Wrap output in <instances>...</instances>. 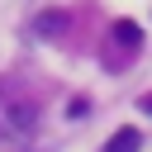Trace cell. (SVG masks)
Returning a JSON list of instances; mask_svg holds the SVG:
<instances>
[{
    "label": "cell",
    "instance_id": "obj_4",
    "mask_svg": "<svg viewBox=\"0 0 152 152\" xmlns=\"http://www.w3.org/2000/svg\"><path fill=\"white\" fill-rule=\"evenodd\" d=\"M142 114H152V95H142Z\"/></svg>",
    "mask_w": 152,
    "mask_h": 152
},
{
    "label": "cell",
    "instance_id": "obj_1",
    "mask_svg": "<svg viewBox=\"0 0 152 152\" xmlns=\"http://www.w3.org/2000/svg\"><path fill=\"white\" fill-rule=\"evenodd\" d=\"M109 38H114V48H124V52H138V48H142V28H138L133 19H114Z\"/></svg>",
    "mask_w": 152,
    "mask_h": 152
},
{
    "label": "cell",
    "instance_id": "obj_2",
    "mask_svg": "<svg viewBox=\"0 0 152 152\" xmlns=\"http://www.w3.org/2000/svg\"><path fill=\"white\" fill-rule=\"evenodd\" d=\"M142 147V133L128 124V128H119V133H109V142H104V152H138Z\"/></svg>",
    "mask_w": 152,
    "mask_h": 152
},
{
    "label": "cell",
    "instance_id": "obj_3",
    "mask_svg": "<svg viewBox=\"0 0 152 152\" xmlns=\"http://www.w3.org/2000/svg\"><path fill=\"white\" fill-rule=\"evenodd\" d=\"M66 28V14H43L38 19V33H62Z\"/></svg>",
    "mask_w": 152,
    "mask_h": 152
}]
</instances>
